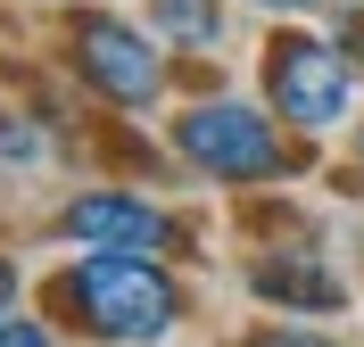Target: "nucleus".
Here are the masks:
<instances>
[{
    "label": "nucleus",
    "instance_id": "f257e3e1",
    "mask_svg": "<svg viewBox=\"0 0 364 347\" xmlns=\"http://www.w3.org/2000/svg\"><path fill=\"white\" fill-rule=\"evenodd\" d=\"M50 298L108 347H149L182 323V290L158 273V256H83Z\"/></svg>",
    "mask_w": 364,
    "mask_h": 347
},
{
    "label": "nucleus",
    "instance_id": "f03ea898",
    "mask_svg": "<svg viewBox=\"0 0 364 347\" xmlns=\"http://www.w3.org/2000/svg\"><path fill=\"white\" fill-rule=\"evenodd\" d=\"M174 149H182L191 174H215V182H273L282 174V133L249 99H199V108H182L174 116Z\"/></svg>",
    "mask_w": 364,
    "mask_h": 347
},
{
    "label": "nucleus",
    "instance_id": "7ed1b4c3",
    "mask_svg": "<svg viewBox=\"0 0 364 347\" xmlns=\"http://www.w3.org/2000/svg\"><path fill=\"white\" fill-rule=\"evenodd\" d=\"M265 99L282 108V124L298 133H323L356 108V58L323 33H273L265 50Z\"/></svg>",
    "mask_w": 364,
    "mask_h": 347
},
{
    "label": "nucleus",
    "instance_id": "20e7f679",
    "mask_svg": "<svg viewBox=\"0 0 364 347\" xmlns=\"http://www.w3.org/2000/svg\"><path fill=\"white\" fill-rule=\"evenodd\" d=\"M75 75L100 99H116V108H149L158 83H166V58L124 17H75Z\"/></svg>",
    "mask_w": 364,
    "mask_h": 347
},
{
    "label": "nucleus",
    "instance_id": "39448f33",
    "mask_svg": "<svg viewBox=\"0 0 364 347\" xmlns=\"http://www.w3.org/2000/svg\"><path fill=\"white\" fill-rule=\"evenodd\" d=\"M67 231L91 256H158V248H174V224L149 199H124V190H83L67 207Z\"/></svg>",
    "mask_w": 364,
    "mask_h": 347
},
{
    "label": "nucleus",
    "instance_id": "423d86ee",
    "mask_svg": "<svg viewBox=\"0 0 364 347\" xmlns=\"http://www.w3.org/2000/svg\"><path fill=\"white\" fill-rule=\"evenodd\" d=\"M249 290H257V298H273V306H298V314H340V306H348L340 273H331L323 256H306V248L265 256V265L249 273Z\"/></svg>",
    "mask_w": 364,
    "mask_h": 347
},
{
    "label": "nucleus",
    "instance_id": "0eeeda50",
    "mask_svg": "<svg viewBox=\"0 0 364 347\" xmlns=\"http://www.w3.org/2000/svg\"><path fill=\"white\" fill-rule=\"evenodd\" d=\"M149 33L174 50H215L224 42V0H149Z\"/></svg>",
    "mask_w": 364,
    "mask_h": 347
},
{
    "label": "nucleus",
    "instance_id": "6e6552de",
    "mask_svg": "<svg viewBox=\"0 0 364 347\" xmlns=\"http://www.w3.org/2000/svg\"><path fill=\"white\" fill-rule=\"evenodd\" d=\"M33 158H42V124L0 108V165H33Z\"/></svg>",
    "mask_w": 364,
    "mask_h": 347
},
{
    "label": "nucleus",
    "instance_id": "1a4fd4ad",
    "mask_svg": "<svg viewBox=\"0 0 364 347\" xmlns=\"http://www.w3.org/2000/svg\"><path fill=\"white\" fill-rule=\"evenodd\" d=\"M0 347H50L42 323H0Z\"/></svg>",
    "mask_w": 364,
    "mask_h": 347
},
{
    "label": "nucleus",
    "instance_id": "9d476101",
    "mask_svg": "<svg viewBox=\"0 0 364 347\" xmlns=\"http://www.w3.org/2000/svg\"><path fill=\"white\" fill-rule=\"evenodd\" d=\"M249 347H331V339H315V331H265V339H249Z\"/></svg>",
    "mask_w": 364,
    "mask_h": 347
},
{
    "label": "nucleus",
    "instance_id": "9b49d317",
    "mask_svg": "<svg viewBox=\"0 0 364 347\" xmlns=\"http://www.w3.org/2000/svg\"><path fill=\"white\" fill-rule=\"evenodd\" d=\"M340 42H348V58L364 67V17H348V25H340Z\"/></svg>",
    "mask_w": 364,
    "mask_h": 347
},
{
    "label": "nucleus",
    "instance_id": "f8f14e48",
    "mask_svg": "<svg viewBox=\"0 0 364 347\" xmlns=\"http://www.w3.org/2000/svg\"><path fill=\"white\" fill-rule=\"evenodd\" d=\"M9 306H17V265L0 256V314H9Z\"/></svg>",
    "mask_w": 364,
    "mask_h": 347
},
{
    "label": "nucleus",
    "instance_id": "ddd939ff",
    "mask_svg": "<svg viewBox=\"0 0 364 347\" xmlns=\"http://www.w3.org/2000/svg\"><path fill=\"white\" fill-rule=\"evenodd\" d=\"M257 9H273V17H298V9H315V0H257Z\"/></svg>",
    "mask_w": 364,
    "mask_h": 347
}]
</instances>
